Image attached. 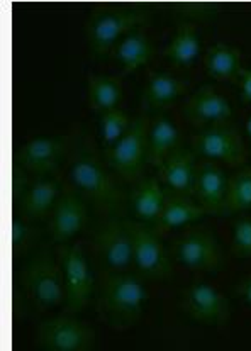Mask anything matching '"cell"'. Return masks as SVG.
Instances as JSON below:
<instances>
[{
    "instance_id": "29",
    "label": "cell",
    "mask_w": 251,
    "mask_h": 351,
    "mask_svg": "<svg viewBox=\"0 0 251 351\" xmlns=\"http://www.w3.org/2000/svg\"><path fill=\"white\" fill-rule=\"evenodd\" d=\"M100 123V138H102L104 149H109L119 141L121 138L128 132L132 119L128 116V112L121 109H112L109 112H104L99 116Z\"/></svg>"
},
{
    "instance_id": "11",
    "label": "cell",
    "mask_w": 251,
    "mask_h": 351,
    "mask_svg": "<svg viewBox=\"0 0 251 351\" xmlns=\"http://www.w3.org/2000/svg\"><path fill=\"white\" fill-rule=\"evenodd\" d=\"M190 149L195 153V156L221 160L235 168L246 167V160H248L241 134L229 123L199 129L193 134Z\"/></svg>"
},
{
    "instance_id": "20",
    "label": "cell",
    "mask_w": 251,
    "mask_h": 351,
    "mask_svg": "<svg viewBox=\"0 0 251 351\" xmlns=\"http://www.w3.org/2000/svg\"><path fill=\"white\" fill-rule=\"evenodd\" d=\"M167 191L156 178H139L129 192V207L139 223L153 226L163 209Z\"/></svg>"
},
{
    "instance_id": "25",
    "label": "cell",
    "mask_w": 251,
    "mask_h": 351,
    "mask_svg": "<svg viewBox=\"0 0 251 351\" xmlns=\"http://www.w3.org/2000/svg\"><path fill=\"white\" fill-rule=\"evenodd\" d=\"M200 53V43H199V32L193 23L182 21L178 23L177 32L168 43L167 48L163 49V56L168 60L174 68L180 70V68L190 66L195 62L197 55Z\"/></svg>"
},
{
    "instance_id": "35",
    "label": "cell",
    "mask_w": 251,
    "mask_h": 351,
    "mask_svg": "<svg viewBox=\"0 0 251 351\" xmlns=\"http://www.w3.org/2000/svg\"><path fill=\"white\" fill-rule=\"evenodd\" d=\"M246 132H248V138H250V143H251V117L248 119V123H246Z\"/></svg>"
},
{
    "instance_id": "15",
    "label": "cell",
    "mask_w": 251,
    "mask_h": 351,
    "mask_svg": "<svg viewBox=\"0 0 251 351\" xmlns=\"http://www.w3.org/2000/svg\"><path fill=\"white\" fill-rule=\"evenodd\" d=\"M228 175L214 160L202 158L197 163L193 197L211 216H224V197Z\"/></svg>"
},
{
    "instance_id": "5",
    "label": "cell",
    "mask_w": 251,
    "mask_h": 351,
    "mask_svg": "<svg viewBox=\"0 0 251 351\" xmlns=\"http://www.w3.org/2000/svg\"><path fill=\"white\" fill-rule=\"evenodd\" d=\"M152 117L148 112L134 117L128 132L109 149H104L107 167L124 182H136L141 178L148 163V132Z\"/></svg>"
},
{
    "instance_id": "27",
    "label": "cell",
    "mask_w": 251,
    "mask_h": 351,
    "mask_svg": "<svg viewBox=\"0 0 251 351\" xmlns=\"http://www.w3.org/2000/svg\"><path fill=\"white\" fill-rule=\"evenodd\" d=\"M251 210V165L228 177L224 197V216Z\"/></svg>"
},
{
    "instance_id": "21",
    "label": "cell",
    "mask_w": 251,
    "mask_h": 351,
    "mask_svg": "<svg viewBox=\"0 0 251 351\" xmlns=\"http://www.w3.org/2000/svg\"><path fill=\"white\" fill-rule=\"evenodd\" d=\"M165 191H167V189H165ZM206 214L207 213L199 206V204L193 202L192 197H185L180 195V193L167 191V199H165L160 217H158L156 223L150 226V228H152L158 236H163L165 232L170 231V229L189 224L192 223V221H199L200 217H204Z\"/></svg>"
},
{
    "instance_id": "12",
    "label": "cell",
    "mask_w": 251,
    "mask_h": 351,
    "mask_svg": "<svg viewBox=\"0 0 251 351\" xmlns=\"http://www.w3.org/2000/svg\"><path fill=\"white\" fill-rule=\"evenodd\" d=\"M180 306L185 316L206 326H224L231 317L229 300L200 278H193L182 292Z\"/></svg>"
},
{
    "instance_id": "7",
    "label": "cell",
    "mask_w": 251,
    "mask_h": 351,
    "mask_svg": "<svg viewBox=\"0 0 251 351\" xmlns=\"http://www.w3.org/2000/svg\"><path fill=\"white\" fill-rule=\"evenodd\" d=\"M171 260L193 271L216 275L224 267V255L213 229L206 226L189 228L180 238L171 243Z\"/></svg>"
},
{
    "instance_id": "6",
    "label": "cell",
    "mask_w": 251,
    "mask_h": 351,
    "mask_svg": "<svg viewBox=\"0 0 251 351\" xmlns=\"http://www.w3.org/2000/svg\"><path fill=\"white\" fill-rule=\"evenodd\" d=\"M92 258L99 268V274L128 271L129 268L134 267L132 236L128 217H107L95 229L92 238Z\"/></svg>"
},
{
    "instance_id": "33",
    "label": "cell",
    "mask_w": 251,
    "mask_h": 351,
    "mask_svg": "<svg viewBox=\"0 0 251 351\" xmlns=\"http://www.w3.org/2000/svg\"><path fill=\"white\" fill-rule=\"evenodd\" d=\"M239 85H241V100L251 104V68H241V71H239Z\"/></svg>"
},
{
    "instance_id": "16",
    "label": "cell",
    "mask_w": 251,
    "mask_h": 351,
    "mask_svg": "<svg viewBox=\"0 0 251 351\" xmlns=\"http://www.w3.org/2000/svg\"><path fill=\"white\" fill-rule=\"evenodd\" d=\"M184 116L192 126L204 129L229 123L232 109L213 85H202L190 95L184 106Z\"/></svg>"
},
{
    "instance_id": "2",
    "label": "cell",
    "mask_w": 251,
    "mask_h": 351,
    "mask_svg": "<svg viewBox=\"0 0 251 351\" xmlns=\"http://www.w3.org/2000/svg\"><path fill=\"white\" fill-rule=\"evenodd\" d=\"M97 290V311L109 328L124 329L138 324L145 314L148 290L136 271H104Z\"/></svg>"
},
{
    "instance_id": "31",
    "label": "cell",
    "mask_w": 251,
    "mask_h": 351,
    "mask_svg": "<svg viewBox=\"0 0 251 351\" xmlns=\"http://www.w3.org/2000/svg\"><path fill=\"white\" fill-rule=\"evenodd\" d=\"M232 255L241 258H251V217H239L232 224Z\"/></svg>"
},
{
    "instance_id": "23",
    "label": "cell",
    "mask_w": 251,
    "mask_h": 351,
    "mask_svg": "<svg viewBox=\"0 0 251 351\" xmlns=\"http://www.w3.org/2000/svg\"><path fill=\"white\" fill-rule=\"evenodd\" d=\"M204 66L207 75L214 80L229 82L239 85V71H241V51L235 46L216 43L207 49L204 56Z\"/></svg>"
},
{
    "instance_id": "14",
    "label": "cell",
    "mask_w": 251,
    "mask_h": 351,
    "mask_svg": "<svg viewBox=\"0 0 251 351\" xmlns=\"http://www.w3.org/2000/svg\"><path fill=\"white\" fill-rule=\"evenodd\" d=\"M71 149L70 136L36 138L14 152V160L23 165L34 177L56 175L60 161Z\"/></svg>"
},
{
    "instance_id": "10",
    "label": "cell",
    "mask_w": 251,
    "mask_h": 351,
    "mask_svg": "<svg viewBox=\"0 0 251 351\" xmlns=\"http://www.w3.org/2000/svg\"><path fill=\"white\" fill-rule=\"evenodd\" d=\"M36 345L45 351H88L95 345V331L73 314L63 313L38 326Z\"/></svg>"
},
{
    "instance_id": "18",
    "label": "cell",
    "mask_w": 251,
    "mask_h": 351,
    "mask_svg": "<svg viewBox=\"0 0 251 351\" xmlns=\"http://www.w3.org/2000/svg\"><path fill=\"white\" fill-rule=\"evenodd\" d=\"M195 170V153L180 145L167 156L163 165L158 168V177H160V182L167 191L180 193L185 197H193Z\"/></svg>"
},
{
    "instance_id": "28",
    "label": "cell",
    "mask_w": 251,
    "mask_h": 351,
    "mask_svg": "<svg viewBox=\"0 0 251 351\" xmlns=\"http://www.w3.org/2000/svg\"><path fill=\"white\" fill-rule=\"evenodd\" d=\"M10 231H12V256L14 260L19 258L29 256L32 252L39 246L43 238V231L34 226V223L23 219L19 214H14L12 224H10Z\"/></svg>"
},
{
    "instance_id": "17",
    "label": "cell",
    "mask_w": 251,
    "mask_h": 351,
    "mask_svg": "<svg viewBox=\"0 0 251 351\" xmlns=\"http://www.w3.org/2000/svg\"><path fill=\"white\" fill-rule=\"evenodd\" d=\"M64 182L60 177H34L29 191L24 193L23 199L17 204L19 216L29 223H41L46 217L51 216L53 207L62 193Z\"/></svg>"
},
{
    "instance_id": "4",
    "label": "cell",
    "mask_w": 251,
    "mask_h": 351,
    "mask_svg": "<svg viewBox=\"0 0 251 351\" xmlns=\"http://www.w3.org/2000/svg\"><path fill=\"white\" fill-rule=\"evenodd\" d=\"M21 289L38 313L64 306L67 287L62 263L46 245H39L24 261Z\"/></svg>"
},
{
    "instance_id": "32",
    "label": "cell",
    "mask_w": 251,
    "mask_h": 351,
    "mask_svg": "<svg viewBox=\"0 0 251 351\" xmlns=\"http://www.w3.org/2000/svg\"><path fill=\"white\" fill-rule=\"evenodd\" d=\"M27 173H29V171H27L23 165L17 163V161H12V182H10V185H12L14 207L19 204V200L24 197V193L29 191L32 182L29 180V175Z\"/></svg>"
},
{
    "instance_id": "1",
    "label": "cell",
    "mask_w": 251,
    "mask_h": 351,
    "mask_svg": "<svg viewBox=\"0 0 251 351\" xmlns=\"http://www.w3.org/2000/svg\"><path fill=\"white\" fill-rule=\"evenodd\" d=\"M106 160L99 155L94 141L85 131L75 134L68 158V177L75 189L92 207L107 217L124 216L129 195L107 171Z\"/></svg>"
},
{
    "instance_id": "13",
    "label": "cell",
    "mask_w": 251,
    "mask_h": 351,
    "mask_svg": "<svg viewBox=\"0 0 251 351\" xmlns=\"http://www.w3.org/2000/svg\"><path fill=\"white\" fill-rule=\"evenodd\" d=\"M87 204V200L71 187V184H63L62 193L49 216L48 232L51 243L64 245L85 231L88 224Z\"/></svg>"
},
{
    "instance_id": "3",
    "label": "cell",
    "mask_w": 251,
    "mask_h": 351,
    "mask_svg": "<svg viewBox=\"0 0 251 351\" xmlns=\"http://www.w3.org/2000/svg\"><path fill=\"white\" fill-rule=\"evenodd\" d=\"M152 23L146 5H97L85 23V39L94 60H104L117 41Z\"/></svg>"
},
{
    "instance_id": "24",
    "label": "cell",
    "mask_w": 251,
    "mask_h": 351,
    "mask_svg": "<svg viewBox=\"0 0 251 351\" xmlns=\"http://www.w3.org/2000/svg\"><path fill=\"white\" fill-rule=\"evenodd\" d=\"M117 62L123 66V73H132L155 56L153 41L141 29L126 34L114 51Z\"/></svg>"
},
{
    "instance_id": "9",
    "label": "cell",
    "mask_w": 251,
    "mask_h": 351,
    "mask_svg": "<svg viewBox=\"0 0 251 351\" xmlns=\"http://www.w3.org/2000/svg\"><path fill=\"white\" fill-rule=\"evenodd\" d=\"M132 236V258L134 271L146 280H167L174 275L171 255L167 252L158 236L148 224L129 219Z\"/></svg>"
},
{
    "instance_id": "34",
    "label": "cell",
    "mask_w": 251,
    "mask_h": 351,
    "mask_svg": "<svg viewBox=\"0 0 251 351\" xmlns=\"http://www.w3.org/2000/svg\"><path fill=\"white\" fill-rule=\"evenodd\" d=\"M236 295H238L243 302L251 306V275L243 278V280L236 285Z\"/></svg>"
},
{
    "instance_id": "22",
    "label": "cell",
    "mask_w": 251,
    "mask_h": 351,
    "mask_svg": "<svg viewBox=\"0 0 251 351\" xmlns=\"http://www.w3.org/2000/svg\"><path fill=\"white\" fill-rule=\"evenodd\" d=\"M180 145V134L170 117L165 116L163 112L155 114L150 123L148 132V163L160 168L167 156Z\"/></svg>"
},
{
    "instance_id": "26",
    "label": "cell",
    "mask_w": 251,
    "mask_h": 351,
    "mask_svg": "<svg viewBox=\"0 0 251 351\" xmlns=\"http://www.w3.org/2000/svg\"><path fill=\"white\" fill-rule=\"evenodd\" d=\"M121 100H123V84L119 77L88 75V104L94 112L100 116L117 109Z\"/></svg>"
},
{
    "instance_id": "8",
    "label": "cell",
    "mask_w": 251,
    "mask_h": 351,
    "mask_svg": "<svg viewBox=\"0 0 251 351\" xmlns=\"http://www.w3.org/2000/svg\"><path fill=\"white\" fill-rule=\"evenodd\" d=\"M60 263H62L64 275V287H67V300H64L63 313L80 314L95 292V278L92 274L88 261L85 258L80 245H58L56 252Z\"/></svg>"
},
{
    "instance_id": "30",
    "label": "cell",
    "mask_w": 251,
    "mask_h": 351,
    "mask_svg": "<svg viewBox=\"0 0 251 351\" xmlns=\"http://www.w3.org/2000/svg\"><path fill=\"white\" fill-rule=\"evenodd\" d=\"M170 9L174 10L175 16L187 23H209L219 12L221 5L216 2H178L171 3Z\"/></svg>"
},
{
    "instance_id": "19",
    "label": "cell",
    "mask_w": 251,
    "mask_h": 351,
    "mask_svg": "<svg viewBox=\"0 0 251 351\" xmlns=\"http://www.w3.org/2000/svg\"><path fill=\"white\" fill-rule=\"evenodd\" d=\"M189 82L184 78H177L170 73H152L148 77L145 88L141 94V102L146 110L153 112H165L174 106L175 100L187 92Z\"/></svg>"
}]
</instances>
